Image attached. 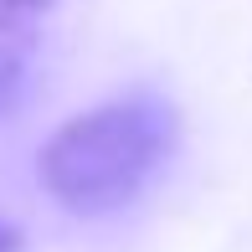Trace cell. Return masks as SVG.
<instances>
[{"mask_svg":"<svg viewBox=\"0 0 252 252\" xmlns=\"http://www.w3.org/2000/svg\"><path fill=\"white\" fill-rule=\"evenodd\" d=\"M175 139V108L159 93H124L72 113L41 144L36 175L62 211L103 216L150 186Z\"/></svg>","mask_w":252,"mask_h":252,"instance_id":"obj_1","label":"cell"},{"mask_svg":"<svg viewBox=\"0 0 252 252\" xmlns=\"http://www.w3.org/2000/svg\"><path fill=\"white\" fill-rule=\"evenodd\" d=\"M31 47H36V36H31V21H21V16H0V103L16 93L21 72H26V62H31Z\"/></svg>","mask_w":252,"mask_h":252,"instance_id":"obj_2","label":"cell"},{"mask_svg":"<svg viewBox=\"0 0 252 252\" xmlns=\"http://www.w3.org/2000/svg\"><path fill=\"white\" fill-rule=\"evenodd\" d=\"M52 0H0V16H21V21H31V16H41Z\"/></svg>","mask_w":252,"mask_h":252,"instance_id":"obj_3","label":"cell"},{"mask_svg":"<svg viewBox=\"0 0 252 252\" xmlns=\"http://www.w3.org/2000/svg\"><path fill=\"white\" fill-rule=\"evenodd\" d=\"M16 242H21L16 226H0V252H16Z\"/></svg>","mask_w":252,"mask_h":252,"instance_id":"obj_4","label":"cell"}]
</instances>
